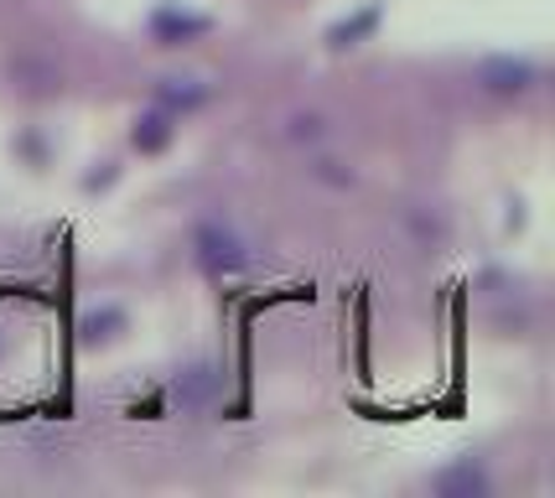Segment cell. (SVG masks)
Listing matches in <instances>:
<instances>
[{
    "instance_id": "6da1fadb",
    "label": "cell",
    "mask_w": 555,
    "mask_h": 498,
    "mask_svg": "<svg viewBox=\"0 0 555 498\" xmlns=\"http://www.w3.org/2000/svg\"><path fill=\"white\" fill-rule=\"evenodd\" d=\"M197 244H203V265L208 270H240L244 265V244L234 234H223V229H203Z\"/></svg>"
},
{
    "instance_id": "7a4b0ae2",
    "label": "cell",
    "mask_w": 555,
    "mask_h": 498,
    "mask_svg": "<svg viewBox=\"0 0 555 498\" xmlns=\"http://www.w3.org/2000/svg\"><path fill=\"white\" fill-rule=\"evenodd\" d=\"M483 84L488 89H499V94H525L534 84V68L530 63H508V58H499V63H488L483 68Z\"/></svg>"
},
{
    "instance_id": "3957f363",
    "label": "cell",
    "mask_w": 555,
    "mask_h": 498,
    "mask_svg": "<svg viewBox=\"0 0 555 498\" xmlns=\"http://www.w3.org/2000/svg\"><path fill=\"white\" fill-rule=\"evenodd\" d=\"M151 31H156L162 42H182V37H197V31H208V16H188V11H156Z\"/></svg>"
},
{
    "instance_id": "277c9868",
    "label": "cell",
    "mask_w": 555,
    "mask_h": 498,
    "mask_svg": "<svg viewBox=\"0 0 555 498\" xmlns=\"http://www.w3.org/2000/svg\"><path fill=\"white\" fill-rule=\"evenodd\" d=\"M167 115H145L141 125H135V145H141V151H162V145H167Z\"/></svg>"
},
{
    "instance_id": "5b68a950",
    "label": "cell",
    "mask_w": 555,
    "mask_h": 498,
    "mask_svg": "<svg viewBox=\"0 0 555 498\" xmlns=\"http://www.w3.org/2000/svg\"><path fill=\"white\" fill-rule=\"evenodd\" d=\"M162 99H167V104H197V99H203V89H182V84L171 78L167 89H162Z\"/></svg>"
},
{
    "instance_id": "8992f818",
    "label": "cell",
    "mask_w": 555,
    "mask_h": 498,
    "mask_svg": "<svg viewBox=\"0 0 555 498\" xmlns=\"http://www.w3.org/2000/svg\"><path fill=\"white\" fill-rule=\"evenodd\" d=\"M369 26H374V11H363L353 26H338V31H333V42H338V48H348V37H359V31H369Z\"/></svg>"
}]
</instances>
